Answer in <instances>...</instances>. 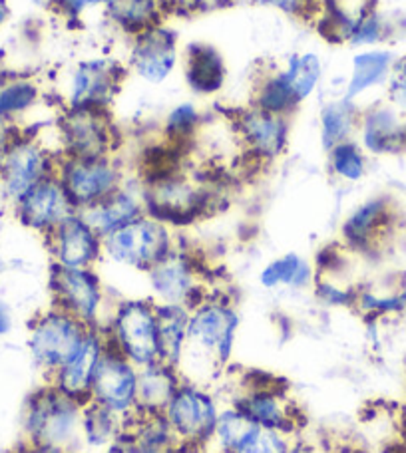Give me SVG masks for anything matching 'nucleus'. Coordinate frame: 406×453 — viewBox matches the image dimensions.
Returning <instances> with one entry per match:
<instances>
[{
    "instance_id": "nucleus-17",
    "label": "nucleus",
    "mask_w": 406,
    "mask_h": 453,
    "mask_svg": "<svg viewBox=\"0 0 406 453\" xmlns=\"http://www.w3.org/2000/svg\"><path fill=\"white\" fill-rule=\"evenodd\" d=\"M137 382H140V368L108 346L94 376L88 402L112 411L129 424L140 414Z\"/></svg>"
},
{
    "instance_id": "nucleus-42",
    "label": "nucleus",
    "mask_w": 406,
    "mask_h": 453,
    "mask_svg": "<svg viewBox=\"0 0 406 453\" xmlns=\"http://www.w3.org/2000/svg\"><path fill=\"white\" fill-rule=\"evenodd\" d=\"M385 90H386L385 102L391 104L396 111H401L406 118V56L404 58L396 60Z\"/></svg>"
},
{
    "instance_id": "nucleus-49",
    "label": "nucleus",
    "mask_w": 406,
    "mask_h": 453,
    "mask_svg": "<svg viewBox=\"0 0 406 453\" xmlns=\"http://www.w3.org/2000/svg\"><path fill=\"white\" fill-rule=\"evenodd\" d=\"M8 19H11V4H8V0H0V28L4 27Z\"/></svg>"
},
{
    "instance_id": "nucleus-23",
    "label": "nucleus",
    "mask_w": 406,
    "mask_h": 453,
    "mask_svg": "<svg viewBox=\"0 0 406 453\" xmlns=\"http://www.w3.org/2000/svg\"><path fill=\"white\" fill-rule=\"evenodd\" d=\"M182 70L185 86L198 98H214L227 84V64L214 44L190 42L185 46Z\"/></svg>"
},
{
    "instance_id": "nucleus-19",
    "label": "nucleus",
    "mask_w": 406,
    "mask_h": 453,
    "mask_svg": "<svg viewBox=\"0 0 406 453\" xmlns=\"http://www.w3.org/2000/svg\"><path fill=\"white\" fill-rule=\"evenodd\" d=\"M44 241L51 255V266L98 269L104 261V239L80 211L44 237Z\"/></svg>"
},
{
    "instance_id": "nucleus-15",
    "label": "nucleus",
    "mask_w": 406,
    "mask_h": 453,
    "mask_svg": "<svg viewBox=\"0 0 406 453\" xmlns=\"http://www.w3.org/2000/svg\"><path fill=\"white\" fill-rule=\"evenodd\" d=\"M180 64V36L166 22L129 40L126 68L144 84L160 86L168 82Z\"/></svg>"
},
{
    "instance_id": "nucleus-36",
    "label": "nucleus",
    "mask_w": 406,
    "mask_h": 453,
    "mask_svg": "<svg viewBox=\"0 0 406 453\" xmlns=\"http://www.w3.org/2000/svg\"><path fill=\"white\" fill-rule=\"evenodd\" d=\"M128 424L112 411L86 402L82 414V448L105 449L112 446L121 434L126 432Z\"/></svg>"
},
{
    "instance_id": "nucleus-22",
    "label": "nucleus",
    "mask_w": 406,
    "mask_h": 453,
    "mask_svg": "<svg viewBox=\"0 0 406 453\" xmlns=\"http://www.w3.org/2000/svg\"><path fill=\"white\" fill-rule=\"evenodd\" d=\"M105 350H108V340H105L102 330L90 328L82 348L48 382H52L78 402L86 403L90 398L94 376L98 372Z\"/></svg>"
},
{
    "instance_id": "nucleus-1",
    "label": "nucleus",
    "mask_w": 406,
    "mask_h": 453,
    "mask_svg": "<svg viewBox=\"0 0 406 453\" xmlns=\"http://www.w3.org/2000/svg\"><path fill=\"white\" fill-rule=\"evenodd\" d=\"M241 314L231 296L209 290L190 309L188 348L180 364L185 380L214 386L231 368Z\"/></svg>"
},
{
    "instance_id": "nucleus-39",
    "label": "nucleus",
    "mask_w": 406,
    "mask_h": 453,
    "mask_svg": "<svg viewBox=\"0 0 406 453\" xmlns=\"http://www.w3.org/2000/svg\"><path fill=\"white\" fill-rule=\"evenodd\" d=\"M391 27L383 14L379 12V8L372 4L364 11L359 19H356L355 27L348 35L347 44L363 50V48H377L383 46L388 38H391Z\"/></svg>"
},
{
    "instance_id": "nucleus-18",
    "label": "nucleus",
    "mask_w": 406,
    "mask_h": 453,
    "mask_svg": "<svg viewBox=\"0 0 406 453\" xmlns=\"http://www.w3.org/2000/svg\"><path fill=\"white\" fill-rule=\"evenodd\" d=\"M399 213L388 196H372L355 205L340 223V245L348 253L372 255L391 237Z\"/></svg>"
},
{
    "instance_id": "nucleus-4",
    "label": "nucleus",
    "mask_w": 406,
    "mask_h": 453,
    "mask_svg": "<svg viewBox=\"0 0 406 453\" xmlns=\"http://www.w3.org/2000/svg\"><path fill=\"white\" fill-rule=\"evenodd\" d=\"M102 333L112 350L134 366L160 362L158 304L150 296L118 298Z\"/></svg>"
},
{
    "instance_id": "nucleus-10",
    "label": "nucleus",
    "mask_w": 406,
    "mask_h": 453,
    "mask_svg": "<svg viewBox=\"0 0 406 453\" xmlns=\"http://www.w3.org/2000/svg\"><path fill=\"white\" fill-rule=\"evenodd\" d=\"M150 298L156 304L193 309L209 293L207 271L201 258L182 242L145 273Z\"/></svg>"
},
{
    "instance_id": "nucleus-37",
    "label": "nucleus",
    "mask_w": 406,
    "mask_h": 453,
    "mask_svg": "<svg viewBox=\"0 0 406 453\" xmlns=\"http://www.w3.org/2000/svg\"><path fill=\"white\" fill-rule=\"evenodd\" d=\"M281 68L287 74L289 82L295 90V96L301 104L319 90L324 76L323 60L316 52H297L293 56H289L285 66Z\"/></svg>"
},
{
    "instance_id": "nucleus-6",
    "label": "nucleus",
    "mask_w": 406,
    "mask_h": 453,
    "mask_svg": "<svg viewBox=\"0 0 406 453\" xmlns=\"http://www.w3.org/2000/svg\"><path fill=\"white\" fill-rule=\"evenodd\" d=\"M227 403L238 406L251 422L263 430H275L297 435L301 427V408L291 398L279 380L265 372H247Z\"/></svg>"
},
{
    "instance_id": "nucleus-32",
    "label": "nucleus",
    "mask_w": 406,
    "mask_h": 453,
    "mask_svg": "<svg viewBox=\"0 0 406 453\" xmlns=\"http://www.w3.org/2000/svg\"><path fill=\"white\" fill-rule=\"evenodd\" d=\"M188 309L158 304V338L161 362L180 368L185 348H188Z\"/></svg>"
},
{
    "instance_id": "nucleus-20",
    "label": "nucleus",
    "mask_w": 406,
    "mask_h": 453,
    "mask_svg": "<svg viewBox=\"0 0 406 453\" xmlns=\"http://www.w3.org/2000/svg\"><path fill=\"white\" fill-rule=\"evenodd\" d=\"M16 219L28 231L48 237L54 229L78 213L70 196L56 175L48 177L12 205Z\"/></svg>"
},
{
    "instance_id": "nucleus-29",
    "label": "nucleus",
    "mask_w": 406,
    "mask_h": 453,
    "mask_svg": "<svg viewBox=\"0 0 406 453\" xmlns=\"http://www.w3.org/2000/svg\"><path fill=\"white\" fill-rule=\"evenodd\" d=\"M359 102L347 100L345 96L323 104L319 111V137L324 151L335 148L337 143L355 140L361 124Z\"/></svg>"
},
{
    "instance_id": "nucleus-41",
    "label": "nucleus",
    "mask_w": 406,
    "mask_h": 453,
    "mask_svg": "<svg viewBox=\"0 0 406 453\" xmlns=\"http://www.w3.org/2000/svg\"><path fill=\"white\" fill-rule=\"evenodd\" d=\"M105 0H54L52 12L68 22L84 20L88 14L102 12Z\"/></svg>"
},
{
    "instance_id": "nucleus-25",
    "label": "nucleus",
    "mask_w": 406,
    "mask_h": 453,
    "mask_svg": "<svg viewBox=\"0 0 406 453\" xmlns=\"http://www.w3.org/2000/svg\"><path fill=\"white\" fill-rule=\"evenodd\" d=\"M396 60L399 58H396L394 52L383 46L356 50L351 58V72H348L340 96H345L347 100L359 102L363 96L386 86Z\"/></svg>"
},
{
    "instance_id": "nucleus-3",
    "label": "nucleus",
    "mask_w": 406,
    "mask_h": 453,
    "mask_svg": "<svg viewBox=\"0 0 406 453\" xmlns=\"http://www.w3.org/2000/svg\"><path fill=\"white\" fill-rule=\"evenodd\" d=\"M84 403L52 382L36 388L22 411L24 440L68 451L82 448Z\"/></svg>"
},
{
    "instance_id": "nucleus-46",
    "label": "nucleus",
    "mask_w": 406,
    "mask_h": 453,
    "mask_svg": "<svg viewBox=\"0 0 406 453\" xmlns=\"http://www.w3.org/2000/svg\"><path fill=\"white\" fill-rule=\"evenodd\" d=\"M12 453H72V451L52 448V446H43V443H32V441L24 440Z\"/></svg>"
},
{
    "instance_id": "nucleus-11",
    "label": "nucleus",
    "mask_w": 406,
    "mask_h": 453,
    "mask_svg": "<svg viewBox=\"0 0 406 453\" xmlns=\"http://www.w3.org/2000/svg\"><path fill=\"white\" fill-rule=\"evenodd\" d=\"M52 304L66 311L90 328H104L113 303L98 269H60L51 266Z\"/></svg>"
},
{
    "instance_id": "nucleus-9",
    "label": "nucleus",
    "mask_w": 406,
    "mask_h": 453,
    "mask_svg": "<svg viewBox=\"0 0 406 453\" xmlns=\"http://www.w3.org/2000/svg\"><path fill=\"white\" fill-rule=\"evenodd\" d=\"M60 151L40 137L19 132L0 157V193L6 203L14 205L20 197L56 175Z\"/></svg>"
},
{
    "instance_id": "nucleus-30",
    "label": "nucleus",
    "mask_w": 406,
    "mask_h": 453,
    "mask_svg": "<svg viewBox=\"0 0 406 453\" xmlns=\"http://www.w3.org/2000/svg\"><path fill=\"white\" fill-rule=\"evenodd\" d=\"M316 280L315 265L299 253L275 257L259 271V285L265 290H305Z\"/></svg>"
},
{
    "instance_id": "nucleus-21",
    "label": "nucleus",
    "mask_w": 406,
    "mask_h": 453,
    "mask_svg": "<svg viewBox=\"0 0 406 453\" xmlns=\"http://www.w3.org/2000/svg\"><path fill=\"white\" fill-rule=\"evenodd\" d=\"M356 142L367 156H402L406 153V118L388 102H377L361 111Z\"/></svg>"
},
{
    "instance_id": "nucleus-33",
    "label": "nucleus",
    "mask_w": 406,
    "mask_h": 453,
    "mask_svg": "<svg viewBox=\"0 0 406 453\" xmlns=\"http://www.w3.org/2000/svg\"><path fill=\"white\" fill-rule=\"evenodd\" d=\"M43 86L32 76H11L0 84V124L16 126L43 102Z\"/></svg>"
},
{
    "instance_id": "nucleus-40",
    "label": "nucleus",
    "mask_w": 406,
    "mask_h": 453,
    "mask_svg": "<svg viewBox=\"0 0 406 453\" xmlns=\"http://www.w3.org/2000/svg\"><path fill=\"white\" fill-rule=\"evenodd\" d=\"M293 443L295 435L259 427L254 438L247 441V446L239 453H291Z\"/></svg>"
},
{
    "instance_id": "nucleus-52",
    "label": "nucleus",
    "mask_w": 406,
    "mask_h": 453,
    "mask_svg": "<svg viewBox=\"0 0 406 453\" xmlns=\"http://www.w3.org/2000/svg\"><path fill=\"white\" fill-rule=\"evenodd\" d=\"M72 453H94V451H92V449H88V451H86V449H82V448H80V449H76V451H72Z\"/></svg>"
},
{
    "instance_id": "nucleus-38",
    "label": "nucleus",
    "mask_w": 406,
    "mask_h": 453,
    "mask_svg": "<svg viewBox=\"0 0 406 453\" xmlns=\"http://www.w3.org/2000/svg\"><path fill=\"white\" fill-rule=\"evenodd\" d=\"M331 175L343 183H359L369 172V156L356 140L337 143L327 151Z\"/></svg>"
},
{
    "instance_id": "nucleus-50",
    "label": "nucleus",
    "mask_w": 406,
    "mask_h": 453,
    "mask_svg": "<svg viewBox=\"0 0 406 453\" xmlns=\"http://www.w3.org/2000/svg\"><path fill=\"white\" fill-rule=\"evenodd\" d=\"M11 76H12V74H11V72H8V68H6V62H4L3 58H0V84H3L4 80H8Z\"/></svg>"
},
{
    "instance_id": "nucleus-34",
    "label": "nucleus",
    "mask_w": 406,
    "mask_h": 453,
    "mask_svg": "<svg viewBox=\"0 0 406 453\" xmlns=\"http://www.w3.org/2000/svg\"><path fill=\"white\" fill-rule=\"evenodd\" d=\"M257 430L259 427L238 406L225 402L207 448H214L215 453H239Z\"/></svg>"
},
{
    "instance_id": "nucleus-47",
    "label": "nucleus",
    "mask_w": 406,
    "mask_h": 453,
    "mask_svg": "<svg viewBox=\"0 0 406 453\" xmlns=\"http://www.w3.org/2000/svg\"><path fill=\"white\" fill-rule=\"evenodd\" d=\"M14 319H12V311L3 298H0V336H6L12 330Z\"/></svg>"
},
{
    "instance_id": "nucleus-44",
    "label": "nucleus",
    "mask_w": 406,
    "mask_h": 453,
    "mask_svg": "<svg viewBox=\"0 0 406 453\" xmlns=\"http://www.w3.org/2000/svg\"><path fill=\"white\" fill-rule=\"evenodd\" d=\"M102 453H183V451H169L153 448L150 443L137 440L136 435L129 434L128 430L120 435V438L105 448Z\"/></svg>"
},
{
    "instance_id": "nucleus-13",
    "label": "nucleus",
    "mask_w": 406,
    "mask_h": 453,
    "mask_svg": "<svg viewBox=\"0 0 406 453\" xmlns=\"http://www.w3.org/2000/svg\"><path fill=\"white\" fill-rule=\"evenodd\" d=\"M56 177L78 211L100 203L129 180L124 161L118 157V153L104 157L60 156Z\"/></svg>"
},
{
    "instance_id": "nucleus-14",
    "label": "nucleus",
    "mask_w": 406,
    "mask_h": 453,
    "mask_svg": "<svg viewBox=\"0 0 406 453\" xmlns=\"http://www.w3.org/2000/svg\"><path fill=\"white\" fill-rule=\"evenodd\" d=\"M126 74V64L110 56H92L76 62L64 76L62 108L110 110Z\"/></svg>"
},
{
    "instance_id": "nucleus-48",
    "label": "nucleus",
    "mask_w": 406,
    "mask_h": 453,
    "mask_svg": "<svg viewBox=\"0 0 406 453\" xmlns=\"http://www.w3.org/2000/svg\"><path fill=\"white\" fill-rule=\"evenodd\" d=\"M324 453H367V451L361 449V448H356V446H348V443H340V446H335V448H331V449H324Z\"/></svg>"
},
{
    "instance_id": "nucleus-7",
    "label": "nucleus",
    "mask_w": 406,
    "mask_h": 453,
    "mask_svg": "<svg viewBox=\"0 0 406 453\" xmlns=\"http://www.w3.org/2000/svg\"><path fill=\"white\" fill-rule=\"evenodd\" d=\"M223 403L214 386L182 380L180 388L168 402L164 418L183 451L209 446Z\"/></svg>"
},
{
    "instance_id": "nucleus-45",
    "label": "nucleus",
    "mask_w": 406,
    "mask_h": 453,
    "mask_svg": "<svg viewBox=\"0 0 406 453\" xmlns=\"http://www.w3.org/2000/svg\"><path fill=\"white\" fill-rule=\"evenodd\" d=\"M230 0H169V12H209L219 6H225Z\"/></svg>"
},
{
    "instance_id": "nucleus-35",
    "label": "nucleus",
    "mask_w": 406,
    "mask_h": 453,
    "mask_svg": "<svg viewBox=\"0 0 406 453\" xmlns=\"http://www.w3.org/2000/svg\"><path fill=\"white\" fill-rule=\"evenodd\" d=\"M203 124H206V113L201 111L198 104L180 102L166 113L164 124H161V135L172 148L190 151V145L196 143Z\"/></svg>"
},
{
    "instance_id": "nucleus-8",
    "label": "nucleus",
    "mask_w": 406,
    "mask_h": 453,
    "mask_svg": "<svg viewBox=\"0 0 406 453\" xmlns=\"http://www.w3.org/2000/svg\"><path fill=\"white\" fill-rule=\"evenodd\" d=\"M88 333L90 326L51 304L46 311L35 314L28 325L27 346L30 358L46 380H51L82 348Z\"/></svg>"
},
{
    "instance_id": "nucleus-54",
    "label": "nucleus",
    "mask_w": 406,
    "mask_h": 453,
    "mask_svg": "<svg viewBox=\"0 0 406 453\" xmlns=\"http://www.w3.org/2000/svg\"><path fill=\"white\" fill-rule=\"evenodd\" d=\"M404 453H406V451H404Z\"/></svg>"
},
{
    "instance_id": "nucleus-24",
    "label": "nucleus",
    "mask_w": 406,
    "mask_h": 453,
    "mask_svg": "<svg viewBox=\"0 0 406 453\" xmlns=\"http://www.w3.org/2000/svg\"><path fill=\"white\" fill-rule=\"evenodd\" d=\"M84 219L90 223L100 237H108L113 231L132 223L145 213L144 189L140 180H128L121 188L105 197L100 203L80 211Z\"/></svg>"
},
{
    "instance_id": "nucleus-2",
    "label": "nucleus",
    "mask_w": 406,
    "mask_h": 453,
    "mask_svg": "<svg viewBox=\"0 0 406 453\" xmlns=\"http://www.w3.org/2000/svg\"><path fill=\"white\" fill-rule=\"evenodd\" d=\"M142 181L145 213L177 229L215 211L222 201L219 180L203 169L177 161L158 172L137 177Z\"/></svg>"
},
{
    "instance_id": "nucleus-51",
    "label": "nucleus",
    "mask_w": 406,
    "mask_h": 453,
    "mask_svg": "<svg viewBox=\"0 0 406 453\" xmlns=\"http://www.w3.org/2000/svg\"><path fill=\"white\" fill-rule=\"evenodd\" d=\"M4 269H6V266H4V261H3V257H0V277H3Z\"/></svg>"
},
{
    "instance_id": "nucleus-28",
    "label": "nucleus",
    "mask_w": 406,
    "mask_h": 453,
    "mask_svg": "<svg viewBox=\"0 0 406 453\" xmlns=\"http://www.w3.org/2000/svg\"><path fill=\"white\" fill-rule=\"evenodd\" d=\"M251 106L291 119L301 108V102L295 96L293 86L283 68H267L262 76L255 78Z\"/></svg>"
},
{
    "instance_id": "nucleus-43",
    "label": "nucleus",
    "mask_w": 406,
    "mask_h": 453,
    "mask_svg": "<svg viewBox=\"0 0 406 453\" xmlns=\"http://www.w3.org/2000/svg\"><path fill=\"white\" fill-rule=\"evenodd\" d=\"M255 3L275 8L287 16H297V19H313L319 11L321 0H255Z\"/></svg>"
},
{
    "instance_id": "nucleus-5",
    "label": "nucleus",
    "mask_w": 406,
    "mask_h": 453,
    "mask_svg": "<svg viewBox=\"0 0 406 453\" xmlns=\"http://www.w3.org/2000/svg\"><path fill=\"white\" fill-rule=\"evenodd\" d=\"M180 245L177 233L156 217L144 213L104 237V261L120 269L148 273Z\"/></svg>"
},
{
    "instance_id": "nucleus-16",
    "label": "nucleus",
    "mask_w": 406,
    "mask_h": 453,
    "mask_svg": "<svg viewBox=\"0 0 406 453\" xmlns=\"http://www.w3.org/2000/svg\"><path fill=\"white\" fill-rule=\"evenodd\" d=\"M243 157L255 165H269L289 148L291 119L267 113L255 106L241 108L231 116Z\"/></svg>"
},
{
    "instance_id": "nucleus-53",
    "label": "nucleus",
    "mask_w": 406,
    "mask_h": 453,
    "mask_svg": "<svg viewBox=\"0 0 406 453\" xmlns=\"http://www.w3.org/2000/svg\"><path fill=\"white\" fill-rule=\"evenodd\" d=\"M164 3H166V4H168V8H169V0H164Z\"/></svg>"
},
{
    "instance_id": "nucleus-12",
    "label": "nucleus",
    "mask_w": 406,
    "mask_h": 453,
    "mask_svg": "<svg viewBox=\"0 0 406 453\" xmlns=\"http://www.w3.org/2000/svg\"><path fill=\"white\" fill-rule=\"evenodd\" d=\"M59 151L66 157L116 156L121 134L110 110L62 108L59 121Z\"/></svg>"
},
{
    "instance_id": "nucleus-26",
    "label": "nucleus",
    "mask_w": 406,
    "mask_h": 453,
    "mask_svg": "<svg viewBox=\"0 0 406 453\" xmlns=\"http://www.w3.org/2000/svg\"><path fill=\"white\" fill-rule=\"evenodd\" d=\"M102 14L113 30L132 40L156 24L166 22V16L172 12L164 0H105Z\"/></svg>"
},
{
    "instance_id": "nucleus-31",
    "label": "nucleus",
    "mask_w": 406,
    "mask_h": 453,
    "mask_svg": "<svg viewBox=\"0 0 406 453\" xmlns=\"http://www.w3.org/2000/svg\"><path fill=\"white\" fill-rule=\"evenodd\" d=\"M353 309L371 322L401 319L406 314V285L388 282V285L359 287Z\"/></svg>"
},
{
    "instance_id": "nucleus-27",
    "label": "nucleus",
    "mask_w": 406,
    "mask_h": 453,
    "mask_svg": "<svg viewBox=\"0 0 406 453\" xmlns=\"http://www.w3.org/2000/svg\"><path fill=\"white\" fill-rule=\"evenodd\" d=\"M182 380L180 370L161 360L140 368V382H137L140 414H164Z\"/></svg>"
}]
</instances>
